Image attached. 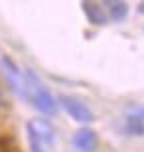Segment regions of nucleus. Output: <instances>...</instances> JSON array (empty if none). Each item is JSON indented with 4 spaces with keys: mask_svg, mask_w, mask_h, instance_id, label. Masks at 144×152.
Masks as SVG:
<instances>
[{
    "mask_svg": "<svg viewBox=\"0 0 144 152\" xmlns=\"http://www.w3.org/2000/svg\"><path fill=\"white\" fill-rule=\"evenodd\" d=\"M24 86H26V98L32 102V106L36 110L44 114H56V100L52 98V94L44 88L42 80L32 70H26Z\"/></svg>",
    "mask_w": 144,
    "mask_h": 152,
    "instance_id": "f257e3e1",
    "label": "nucleus"
},
{
    "mask_svg": "<svg viewBox=\"0 0 144 152\" xmlns=\"http://www.w3.org/2000/svg\"><path fill=\"white\" fill-rule=\"evenodd\" d=\"M62 106H64V110H66L74 120H78V122H92V120H94L92 110L86 106L84 102H80V100L64 96V98H62Z\"/></svg>",
    "mask_w": 144,
    "mask_h": 152,
    "instance_id": "f03ea898",
    "label": "nucleus"
},
{
    "mask_svg": "<svg viewBox=\"0 0 144 152\" xmlns=\"http://www.w3.org/2000/svg\"><path fill=\"white\" fill-rule=\"evenodd\" d=\"M74 146L80 152H94L98 146V136L92 128H82L74 134Z\"/></svg>",
    "mask_w": 144,
    "mask_h": 152,
    "instance_id": "7ed1b4c3",
    "label": "nucleus"
},
{
    "mask_svg": "<svg viewBox=\"0 0 144 152\" xmlns=\"http://www.w3.org/2000/svg\"><path fill=\"white\" fill-rule=\"evenodd\" d=\"M82 10H84V14H86V20L90 24H94V26L106 24V16H104L102 8L94 0H82Z\"/></svg>",
    "mask_w": 144,
    "mask_h": 152,
    "instance_id": "20e7f679",
    "label": "nucleus"
},
{
    "mask_svg": "<svg viewBox=\"0 0 144 152\" xmlns=\"http://www.w3.org/2000/svg\"><path fill=\"white\" fill-rule=\"evenodd\" d=\"M32 126V130L36 132V136L42 140V144H54V130H52V126L48 124V122H44V120H32V122H28Z\"/></svg>",
    "mask_w": 144,
    "mask_h": 152,
    "instance_id": "39448f33",
    "label": "nucleus"
},
{
    "mask_svg": "<svg viewBox=\"0 0 144 152\" xmlns=\"http://www.w3.org/2000/svg\"><path fill=\"white\" fill-rule=\"evenodd\" d=\"M126 132L128 134H136V136L144 134V108L140 112L126 114Z\"/></svg>",
    "mask_w": 144,
    "mask_h": 152,
    "instance_id": "423d86ee",
    "label": "nucleus"
},
{
    "mask_svg": "<svg viewBox=\"0 0 144 152\" xmlns=\"http://www.w3.org/2000/svg\"><path fill=\"white\" fill-rule=\"evenodd\" d=\"M102 2L106 4L108 12H110V18L116 20V22H120V20H124L128 16V6H126L124 0H102Z\"/></svg>",
    "mask_w": 144,
    "mask_h": 152,
    "instance_id": "0eeeda50",
    "label": "nucleus"
},
{
    "mask_svg": "<svg viewBox=\"0 0 144 152\" xmlns=\"http://www.w3.org/2000/svg\"><path fill=\"white\" fill-rule=\"evenodd\" d=\"M26 130H28V144H30L32 152H46L44 144H42V140H40V138L36 136V132L32 130V126H30V124L26 126Z\"/></svg>",
    "mask_w": 144,
    "mask_h": 152,
    "instance_id": "6e6552de",
    "label": "nucleus"
},
{
    "mask_svg": "<svg viewBox=\"0 0 144 152\" xmlns=\"http://www.w3.org/2000/svg\"><path fill=\"white\" fill-rule=\"evenodd\" d=\"M138 12H140V14H144V0L140 2V6H138Z\"/></svg>",
    "mask_w": 144,
    "mask_h": 152,
    "instance_id": "1a4fd4ad",
    "label": "nucleus"
}]
</instances>
